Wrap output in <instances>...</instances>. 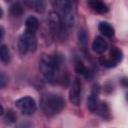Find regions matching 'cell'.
Wrapping results in <instances>:
<instances>
[{
	"mask_svg": "<svg viewBox=\"0 0 128 128\" xmlns=\"http://www.w3.org/2000/svg\"><path fill=\"white\" fill-rule=\"evenodd\" d=\"M41 107L45 115L54 116L63 110L65 107V100L60 95L49 93L43 97Z\"/></svg>",
	"mask_w": 128,
	"mask_h": 128,
	"instance_id": "obj_2",
	"label": "cell"
},
{
	"mask_svg": "<svg viewBox=\"0 0 128 128\" xmlns=\"http://www.w3.org/2000/svg\"><path fill=\"white\" fill-rule=\"evenodd\" d=\"M23 12H24L23 6H22L20 3H18V2L12 4L11 7H10V13H11V15H13V16H15V17L21 16V15L23 14Z\"/></svg>",
	"mask_w": 128,
	"mask_h": 128,
	"instance_id": "obj_15",
	"label": "cell"
},
{
	"mask_svg": "<svg viewBox=\"0 0 128 128\" xmlns=\"http://www.w3.org/2000/svg\"><path fill=\"white\" fill-rule=\"evenodd\" d=\"M109 59H111L116 65L122 61L123 59V53L120 49H118L117 47H111L110 49V53H109Z\"/></svg>",
	"mask_w": 128,
	"mask_h": 128,
	"instance_id": "obj_13",
	"label": "cell"
},
{
	"mask_svg": "<svg viewBox=\"0 0 128 128\" xmlns=\"http://www.w3.org/2000/svg\"><path fill=\"white\" fill-rule=\"evenodd\" d=\"M25 27H26V31L35 34L37 29L39 28V21H38V19L36 17H34V16H29L26 19V21H25Z\"/></svg>",
	"mask_w": 128,
	"mask_h": 128,
	"instance_id": "obj_11",
	"label": "cell"
},
{
	"mask_svg": "<svg viewBox=\"0 0 128 128\" xmlns=\"http://www.w3.org/2000/svg\"><path fill=\"white\" fill-rule=\"evenodd\" d=\"M3 37H4V29L3 27H1V39H3Z\"/></svg>",
	"mask_w": 128,
	"mask_h": 128,
	"instance_id": "obj_22",
	"label": "cell"
},
{
	"mask_svg": "<svg viewBox=\"0 0 128 128\" xmlns=\"http://www.w3.org/2000/svg\"><path fill=\"white\" fill-rule=\"evenodd\" d=\"M5 1H11V0H5Z\"/></svg>",
	"mask_w": 128,
	"mask_h": 128,
	"instance_id": "obj_24",
	"label": "cell"
},
{
	"mask_svg": "<svg viewBox=\"0 0 128 128\" xmlns=\"http://www.w3.org/2000/svg\"><path fill=\"white\" fill-rule=\"evenodd\" d=\"M5 83H6L5 75H4V73H1V76H0V86H1V88L5 87Z\"/></svg>",
	"mask_w": 128,
	"mask_h": 128,
	"instance_id": "obj_20",
	"label": "cell"
},
{
	"mask_svg": "<svg viewBox=\"0 0 128 128\" xmlns=\"http://www.w3.org/2000/svg\"><path fill=\"white\" fill-rule=\"evenodd\" d=\"M81 97H82V84L79 78H75L73 80L72 86L69 91V100L73 105L79 106L81 103Z\"/></svg>",
	"mask_w": 128,
	"mask_h": 128,
	"instance_id": "obj_7",
	"label": "cell"
},
{
	"mask_svg": "<svg viewBox=\"0 0 128 128\" xmlns=\"http://www.w3.org/2000/svg\"><path fill=\"white\" fill-rule=\"evenodd\" d=\"M37 48V40L34 33L25 31L18 40V50L21 55L34 52Z\"/></svg>",
	"mask_w": 128,
	"mask_h": 128,
	"instance_id": "obj_4",
	"label": "cell"
},
{
	"mask_svg": "<svg viewBox=\"0 0 128 128\" xmlns=\"http://www.w3.org/2000/svg\"><path fill=\"white\" fill-rule=\"evenodd\" d=\"M87 3L89 5V7L96 13L105 14L108 12V7L102 0H88Z\"/></svg>",
	"mask_w": 128,
	"mask_h": 128,
	"instance_id": "obj_8",
	"label": "cell"
},
{
	"mask_svg": "<svg viewBox=\"0 0 128 128\" xmlns=\"http://www.w3.org/2000/svg\"><path fill=\"white\" fill-rule=\"evenodd\" d=\"M98 29H99V32L104 35L105 37L107 38H112L115 34V31H114V28L108 23V22H100L99 26H98Z\"/></svg>",
	"mask_w": 128,
	"mask_h": 128,
	"instance_id": "obj_10",
	"label": "cell"
},
{
	"mask_svg": "<svg viewBox=\"0 0 128 128\" xmlns=\"http://www.w3.org/2000/svg\"><path fill=\"white\" fill-rule=\"evenodd\" d=\"M78 39H79V43L80 45H85L87 43V39H88V36H87V33L85 30H80L79 33H78Z\"/></svg>",
	"mask_w": 128,
	"mask_h": 128,
	"instance_id": "obj_18",
	"label": "cell"
},
{
	"mask_svg": "<svg viewBox=\"0 0 128 128\" xmlns=\"http://www.w3.org/2000/svg\"><path fill=\"white\" fill-rule=\"evenodd\" d=\"M0 59L3 63H8L10 61V51L8 49V47L5 44L1 45L0 48Z\"/></svg>",
	"mask_w": 128,
	"mask_h": 128,
	"instance_id": "obj_14",
	"label": "cell"
},
{
	"mask_svg": "<svg viewBox=\"0 0 128 128\" xmlns=\"http://www.w3.org/2000/svg\"><path fill=\"white\" fill-rule=\"evenodd\" d=\"M126 100H127V101H128V93H127V94H126Z\"/></svg>",
	"mask_w": 128,
	"mask_h": 128,
	"instance_id": "obj_23",
	"label": "cell"
},
{
	"mask_svg": "<svg viewBox=\"0 0 128 128\" xmlns=\"http://www.w3.org/2000/svg\"><path fill=\"white\" fill-rule=\"evenodd\" d=\"M34 7L36 11L43 12L45 10V2L44 0H34Z\"/></svg>",
	"mask_w": 128,
	"mask_h": 128,
	"instance_id": "obj_19",
	"label": "cell"
},
{
	"mask_svg": "<svg viewBox=\"0 0 128 128\" xmlns=\"http://www.w3.org/2000/svg\"><path fill=\"white\" fill-rule=\"evenodd\" d=\"M54 7L67 27L74 25L75 9L72 0H54Z\"/></svg>",
	"mask_w": 128,
	"mask_h": 128,
	"instance_id": "obj_3",
	"label": "cell"
},
{
	"mask_svg": "<svg viewBox=\"0 0 128 128\" xmlns=\"http://www.w3.org/2000/svg\"><path fill=\"white\" fill-rule=\"evenodd\" d=\"M121 83H122V85H123L124 87H128V79H127V78H123V79L121 80Z\"/></svg>",
	"mask_w": 128,
	"mask_h": 128,
	"instance_id": "obj_21",
	"label": "cell"
},
{
	"mask_svg": "<svg viewBox=\"0 0 128 128\" xmlns=\"http://www.w3.org/2000/svg\"><path fill=\"white\" fill-rule=\"evenodd\" d=\"M63 60L61 56L58 55H47L44 54L39 62V69L45 79L50 83H55L61 81L63 77L61 74V66Z\"/></svg>",
	"mask_w": 128,
	"mask_h": 128,
	"instance_id": "obj_1",
	"label": "cell"
},
{
	"mask_svg": "<svg viewBox=\"0 0 128 128\" xmlns=\"http://www.w3.org/2000/svg\"><path fill=\"white\" fill-rule=\"evenodd\" d=\"M75 71L78 74H81V75H84V76H87V73H88L87 68L84 66L83 62L80 61V60H76L75 61Z\"/></svg>",
	"mask_w": 128,
	"mask_h": 128,
	"instance_id": "obj_16",
	"label": "cell"
},
{
	"mask_svg": "<svg viewBox=\"0 0 128 128\" xmlns=\"http://www.w3.org/2000/svg\"><path fill=\"white\" fill-rule=\"evenodd\" d=\"M107 47H108V44L106 42V40L101 37V36H97L93 43H92V49L94 52L98 53V54H102L104 53L106 50H107Z\"/></svg>",
	"mask_w": 128,
	"mask_h": 128,
	"instance_id": "obj_9",
	"label": "cell"
},
{
	"mask_svg": "<svg viewBox=\"0 0 128 128\" xmlns=\"http://www.w3.org/2000/svg\"><path fill=\"white\" fill-rule=\"evenodd\" d=\"M16 120H17L16 114L12 110H8L7 113H6V115L4 116V122L6 124H13Z\"/></svg>",
	"mask_w": 128,
	"mask_h": 128,
	"instance_id": "obj_17",
	"label": "cell"
},
{
	"mask_svg": "<svg viewBox=\"0 0 128 128\" xmlns=\"http://www.w3.org/2000/svg\"><path fill=\"white\" fill-rule=\"evenodd\" d=\"M15 105L23 114H26V115L33 114L37 108L35 100L29 96H24L19 98L18 100L15 101Z\"/></svg>",
	"mask_w": 128,
	"mask_h": 128,
	"instance_id": "obj_6",
	"label": "cell"
},
{
	"mask_svg": "<svg viewBox=\"0 0 128 128\" xmlns=\"http://www.w3.org/2000/svg\"><path fill=\"white\" fill-rule=\"evenodd\" d=\"M49 27L52 35L55 39L63 40L65 39V28L67 27L62 21L59 14L55 12H51L49 16Z\"/></svg>",
	"mask_w": 128,
	"mask_h": 128,
	"instance_id": "obj_5",
	"label": "cell"
},
{
	"mask_svg": "<svg viewBox=\"0 0 128 128\" xmlns=\"http://www.w3.org/2000/svg\"><path fill=\"white\" fill-rule=\"evenodd\" d=\"M87 103H88V108L91 112H97V109L100 105V101L98 98V92L96 93V91L94 90L93 93L89 96Z\"/></svg>",
	"mask_w": 128,
	"mask_h": 128,
	"instance_id": "obj_12",
	"label": "cell"
}]
</instances>
